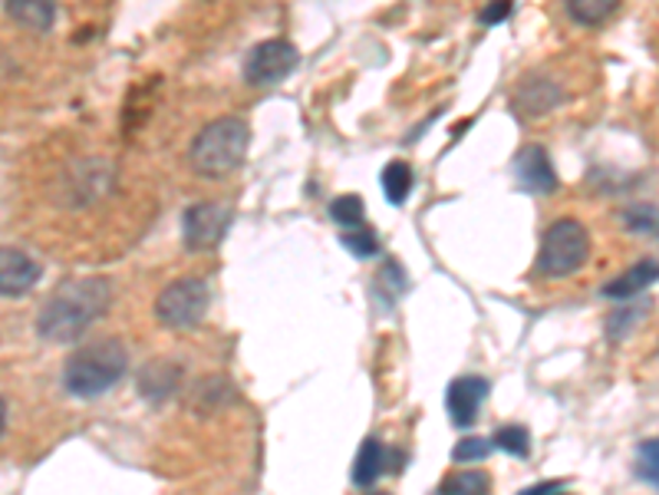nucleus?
Segmentation results:
<instances>
[{
    "label": "nucleus",
    "mask_w": 659,
    "mask_h": 495,
    "mask_svg": "<svg viewBox=\"0 0 659 495\" xmlns=\"http://www.w3.org/2000/svg\"><path fill=\"white\" fill-rule=\"evenodd\" d=\"M113 304V284L106 277L63 281L36 314V334L53 344H76Z\"/></svg>",
    "instance_id": "f257e3e1"
},
{
    "label": "nucleus",
    "mask_w": 659,
    "mask_h": 495,
    "mask_svg": "<svg viewBox=\"0 0 659 495\" xmlns=\"http://www.w3.org/2000/svg\"><path fill=\"white\" fill-rule=\"evenodd\" d=\"M129 370V350L116 340V337H103L93 340L86 347H79L66 367H63V387L66 393L79 397V400H93L109 393Z\"/></svg>",
    "instance_id": "f03ea898"
},
{
    "label": "nucleus",
    "mask_w": 659,
    "mask_h": 495,
    "mask_svg": "<svg viewBox=\"0 0 659 495\" xmlns=\"http://www.w3.org/2000/svg\"><path fill=\"white\" fill-rule=\"evenodd\" d=\"M251 146V126L241 116H221L212 119L195 139H192V169L205 179H224L231 176Z\"/></svg>",
    "instance_id": "7ed1b4c3"
},
{
    "label": "nucleus",
    "mask_w": 659,
    "mask_h": 495,
    "mask_svg": "<svg viewBox=\"0 0 659 495\" xmlns=\"http://www.w3.org/2000/svg\"><path fill=\"white\" fill-rule=\"evenodd\" d=\"M591 257V235L577 219H557L538 251V271L544 277H571L577 274Z\"/></svg>",
    "instance_id": "20e7f679"
},
{
    "label": "nucleus",
    "mask_w": 659,
    "mask_h": 495,
    "mask_svg": "<svg viewBox=\"0 0 659 495\" xmlns=\"http://www.w3.org/2000/svg\"><path fill=\"white\" fill-rule=\"evenodd\" d=\"M209 284L199 274L179 277L172 284H166L156 297V317L162 327L169 330H192L202 324L205 310H209Z\"/></svg>",
    "instance_id": "39448f33"
},
{
    "label": "nucleus",
    "mask_w": 659,
    "mask_h": 495,
    "mask_svg": "<svg viewBox=\"0 0 659 495\" xmlns=\"http://www.w3.org/2000/svg\"><path fill=\"white\" fill-rule=\"evenodd\" d=\"M297 63H300V53H297V46L290 40H284V36L264 40L244 60V83L274 86V83L287 80L297 70Z\"/></svg>",
    "instance_id": "423d86ee"
},
{
    "label": "nucleus",
    "mask_w": 659,
    "mask_h": 495,
    "mask_svg": "<svg viewBox=\"0 0 659 495\" xmlns=\"http://www.w3.org/2000/svg\"><path fill=\"white\" fill-rule=\"evenodd\" d=\"M231 219H234V212L221 199L195 202L182 215V242L192 251H209L224 239V232L231 229Z\"/></svg>",
    "instance_id": "0eeeda50"
},
{
    "label": "nucleus",
    "mask_w": 659,
    "mask_h": 495,
    "mask_svg": "<svg viewBox=\"0 0 659 495\" xmlns=\"http://www.w3.org/2000/svg\"><path fill=\"white\" fill-rule=\"evenodd\" d=\"M561 103H567V89L551 76V73H528L514 93H511V109L521 116V119H538V116H548L551 109H557Z\"/></svg>",
    "instance_id": "6e6552de"
},
{
    "label": "nucleus",
    "mask_w": 659,
    "mask_h": 495,
    "mask_svg": "<svg viewBox=\"0 0 659 495\" xmlns=\"http://www.w3.org/2000/svg\"><path fill=\"white\" fill-rule=\"evenodd\" d=\"M43 267L20 247H0V294L3 297H23L36 287Z\"/></svg>",
    "instance_id": "1a4fd4ad"
},
{
    "label": "nucleus",
    "mask_w": 659,
    "mask_h": 495,
    "mask_svg": "<svg viewBox=\"0 0 659 495\" xmlns=\"http://www.w3.org/2000/svg\"><path fill=\"white\" fill-rule=\"evenodd\" d=\"M514 176L528 192L551 196L557 189V172L544 146H524L514 159Z\"/></svg>",
    "instance_id": "9d476101"
},
{
    "label": "nucleus",
    "mask_w": 659,
    "mask_h": 495,
    "mask_svg": "<svg viewBox=\"0 0 659 495\" xmlns=\"http://www.w3.org/2000/svg\"><path fill=\"white\" fill-rule=\"evenodd\" d=\"M488 397V380L485 377H458L451 380L448 393H445V407L451 413L455 426H471L478 420V410Z\"/></svg>",
    "instance_id": "9b49d317"
},
{
    "label": "nucleus",
    "mask_w": 659,
    "mask_h": 495,
    "mask_svg": "<svg viewBox=\"0 0 659 495\" xmlns=\"http://www.w3.org/2000/svg\"><path fill=\"white\" fill-rule=\"evenodd\" d=\"M659 281V261L647 257L634 267H627L624 274H617L614 281L604 284V297L610 301H630V297H640L647 287H653Z\"/></svg>",
    "instance_id": "f8f14e48"
},
{
    "label": "nucleus",
    "mask_w": 659,
    "mask_h": 495,
    "mask_svg": "<svg viewBox=\"0 0 659 495\" xmlns=\"http://www.w3.org/2000/svg\"><path fill=\"white\" fill-rule=\"evenodd\" d=\"M3 10L13 23L46 33L56 23V0H3Z\"/></svg>",
    "instance_id": "ddd939ff"
},
{
    "label": "nucleus",
    "mask_w": 659,
    "mask_h": 495,
    "mask_svg": "<svg viewBox=\"0 0 659 495\" xmlns=\"http://www.w3.org/2000/svg\"><path fill=\"white\" fill-rule=\"evenodd\" d=\"M179 387V367L172 360H152L139 377V393L149 400H166Z\"/></svg>",
    "instance_id": "4468645a"
},
{
    "label": "nucleus",
    "mask_w": 659,
    "mask_h": 495,
    "mask_svg": "<svg viewBox=\"0 0 659 495\" xmlns=\"http://www.w3.org/2000/svg\"><path fill=\"white\" fill-rule=\"evenodd\" d=\"M383 466H386V446L376 436L363 440V446L357 453V463H353V483L370 489L383 476Z\"/></svg>",
    "instance_id": "2eb2a0df"
},
{
    "label": "nucleus",
    "mask_w": 659,
    "mask_h": 495,
    "mask_svg": "<svg viewBox=\"0 0 659 495\" xmlns=\"http://www.w3.org/2000/svg\"><path fill=\"white\" fill-rule=\"evenodd\" d=\"M647 317H650V301H647V304L637 301V304L617 307V310L607 317V334H610V340H614V344H617V340H627Z\"/></svg>",
    "instance_id": "dca6fc26"
},
{
    "label": "nucleus",
    "mask_w": 659,
    "mask_h": 495,
    "mask_svg": "<svg viewBox=\"0 0 659 495\" xmlns=\"http://www.w3.org/2000/svg\"><path fill=\"white\" fill-rule=\"evenodd\" d=\"M413 166L410 162H390L386 169H383V176H380V186H383V196L393 202V206H403L406 202V196L413 192Z\"/></svg>",
    "instance_id": "f3484780"
},
{
    "label": "nucleus",
    "mask_w": 659,
    "mask_h": 495,
    "mask_svg": "<svg viewBox=\"0 0 659 495\" xmlns=\"http://www.w3.org/2000/svg\"><path fill=\"white\" fill-rule=\"evenodd\" d=\"M624 0H567V17L581 27H597L617 13Z\"/></svg>",
    "instance_id": "a211bd4d"
},
{
    "label": "nucleus",
    "mask_w": 659,
    "mask_h": 495,
    "mask_svg": "<svg viewBox=\"0 0 659 495\" xmlns=\"http://www.w3.org/2000/svg\"><path fill=\"white\" fill-rule=\"evenodd\" d=\"M330 219H333L340 229H357V225H363V219H366V206H363L360 196H340V199L330 202Z\"/></svg>",
    "instance_id": "6ab92c4d"
},
{
    "label": "nucleus",
    "mask_w": 659,
    "mask_h": 495,
    "mask_svg": "<svg viewBox=\"0 0 659 495\" xmlns=\"http://www.w3.org/2000/svg\"><path fill=\"white\" fill-rule=\"evenodd\" d=\"M491 443H495L498 450L518 456V460H528V456H531V433H528L524 426L508 423V426H501V430L491 436Z\"/></svg>",
    "instance_id": "aec40b11"
},
{
    "label": "nucleus",
    "mask_w": 659,
    "mask_h": 495,
    "mask_svg": "<svg viewBox=\"0 0 659 495\" xmlns=\"http://www.w3.org/2000/svg\"><path fill=\"white\" fill-rule=\"evenodd\" d=\"M488 489H491V480L485 473H455V476H448L439 486L442 495H478L488 493Z\"/></svg>",
    "instance_id": "412c9836"
},
{
    "label": "nucleus",
    "mask_w": 659,
    "mask_h": 495,
    "mask_svg": "<svg viewBox=\"0 0 659 495\" xmlns=\"http://www.w3.org/2000/svg\"><path fill=\"white\" fill-rule=\"evenodd\" d=\"M340 242H343V247H347L350 254H357V257H373V254H380V239H376L370 229H363V225L347 229V232L340 235Z\"/></svg>",
    "instance_id": "4be33fe9"
},
{
    "label": "nucleus",
    "mask_w": 659,
    "mask_h": 495,
    "mask_svg": "<svg viewBox=\"0 0 659 495\" xmlns=\"http://www.w3.org/2000/svg\"><path fill=\"white\" fill-rule=\"evenodd\" d=\"M495 450V443L491 440H485V436H468V440H461L455 450H451V460L455 463H461V466H468V463H481V460H488V453Z\"/></svg>",
    "instance_id": "5701e85b"
},
{
    "label": "nucleus",
    "mask_w": 659,
    "mask_h": 495,
    "mask_svg": "<svg viewBox=\"0 0 659 495\" xmlns=\"http://www.w3.org/2000/svg\"><path fill=\"white\" fill-rule=\"evenodd\" d=\"M637 466H640V476L659 489V440L640 443V450H637Z\"/></svg>",
    "instance_id": "b1692460"
},
{
    "label": "nucleus",
    "mask_w": 659,
    "mask_h": 495,
    "mask_svg": "<svg viewBox=\"0 0 659 495\" xmlns=\"http://www.w3.org/2000/svg\"><path fill=\"white\" fill-rule=\"evenodd\" d=\"M624 222L630 225V232H657L659 209L657 206H634V209H627Z\"/></svg>",
    "instance_id": "393cba45"
},
{
    "label": "nucleus",
    "mask_w": 659,
    "mask_h": 495,
    "mask_svg": "<svg viewBox=\"0 0 659 495\" xmlns=\"http://www.w3.org/2000/svg\"><path fill=\"white\" fill-rule=\"evenodd\" d=\"M511 10H514V0H488V7L481 10V23L485 27H498V23H504L511 17Z\"/></svg>",
    "instance_id": "a878e982"
},
{
    "label": "nucleus",
    "mask_w": 659,
    "mask_h": 495,
    "mask_svg": "<svg viewBox=\"0 0 659 495\" xmlns=\"http://www.w3.org/2000/svg\"><path fill=\"white\" fill-rule=\"evenodd\" d=\"M557 489H564V483H538V486H528L524 495H541V493H557Z\"/></svg>",
    "instance_id": "bb28decb"
},
{
    "label": "nucleus",
    "mask_w": 659,
    "mask_h": 495,
    "mask_svg": "<svg viewBox=\"0 0 659 495\" xmlns=\"http://www.w3.org/2000/svg\"><path fill=\"white\" fill-rule=\"evenodd\" d=\"M3 426H7V403L0 400V433H3Z\"/></svg>",
    "instance_id": "cd10ccee"
}]
</instances>
